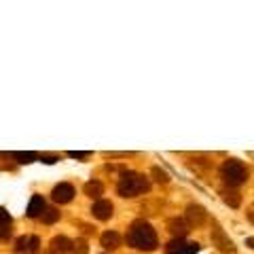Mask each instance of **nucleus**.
I'll use <instances>...</instances> for the list:
<instances>
[{
    "label": "nucleus",
    "mask_w": 254,
    "mask_h": 254,
    "mask_svg": "<svg viewBox=\"0 0 254 254\" xmlns=\"http://www.w3.org/2000/svg\"><path fill=\"white\" fill-rule=\"evenodd\" d=\"M72 252L74 254H87L89 252V246H87L85 240H76V242H72Z\"/></svg>",
    "instance_id": "obj_17"
},
{
    "label": "nucleus",
    "mask_w": 254,
    "mask_h": 254,
    "mask_svg": "<svg viewBox=\"0 0 254 254\" xmlns=\"http://www.w3.org/2000/svg\"><path fill=\"white\" fill-rule=\"evenodd\" d=\"M199 252V244L187 242L185 237H174L168 244V254H195Z\"/></svg>",
    "instance_id": "obj_4"
},
{
    "label": "nucleus",
    "mask_w": 254,
    "mask_h": 254,
    "mask_svg": "<svg viewBox=\"0 0 254 254\" xmlns=\"http://www.w3.org/2000/svg\"><path fill=\"white\" fill-rule=\"evenodd\" d=\"M41 159H43L45 163H55L60 157H58V155H41Z\"/></svg>",
    "instance_id": "obj_23"
},
{
    "label": "nucleus",
    "mask_w": 254,
    "mask_h": 254,
    "mask_svg": "<svg viewBox=\"0 0 254 254\" xmlns=\"http://www.w3.org/2000/svg\"><path fill=\"white\" fill-rule=\"evenodd\" d=\"M13 157L17 159L19 163H32V161H36V153H32V150H17V153H13Z\"/></svg>",
    "instance_id": "obj_15"
},
{
    "label": "nucleus",
    "mask_w": 254,
    "mask_h": 254,
    "mask_svg": "<svg viewBox=\"0 0 254 254\" xmlns=\"http://www.w3.org/2000/svg\"><path fill=\"white\" fill-rule=\"evenodd\" d=\"M248 218L254 222V205H250V210H248Z\"/></svg>",
    "instance_id": "obj_25"
},
{
    "label": "nucleus",
    "mask_w": 254,
    "mask_h": 254,
    "mask_svg": "<svg viewBox=\"0 0 254 254\" xmlns=\"http://www.w3.org/2000/svg\"><path fill=\"white\" fill-rule=\"evenodd\" d=\"M127 244L133 246V248L138 250H144V252H150L157 248V233L155 229L148 225L144 220H136L129 229V233H127Z\"/></svg>",
    "instance_id": "obj_1"
},
{
    "label": "nucleus",
    "mask_w": 254,
    "mask_h": 254,
    "mask_svg": "<svg viewBox=\"0 0 254 254\" xmlns=\"http://www.w3.org/2000/svg\"><path fill=\"white\" fill-rule=\"evenodd\" d=\"M60 218V212L55 210V208H47L45 212H43V220L47 222V225H51V222H55Z\"/></svg>",
    "instance_id": "obj_16"
},
{
    "label": "nucleus",
    "mask_w": 254,
    "mask_h": 254,
    "mask_svg": "<svg viewBox=\"0 0 254 254\" xmlns=\"http://www.w3.org/2000/svg\"><path fill=\"white\" fill-rule=\"evenodd\" d=\"M153 174H155L157 182H163V185H168V182H170V176H168V174H165L161 168H153Z\"/></svg>",
    "instance_id": "obj_18"
},
{
    "label": "nucleus",
    "mask_w": 254,
    "mask_h": 254,
    "mask_svg": "<svg viewBox=\"0 0 254 254\" xmlns=\"http://www.w3.org/2000/svg\"><path fill=\"white\" fill-rule=\"evenodd\" d=\"M38 250V237H30L28 242V252H36Z\"/></svg>",
    "instance_id": "obj_21"
},
{
    "label": "nucleus",
    "mask_w": 254,
    "mask_h": 254,
    "mask_svg": "<svg viewBox=\"0 0 254 254\" xmlns=\"http://www.w3.org/2000/svg\"><path fill=\"white\" fill-rule=\"evenodd\" d=\"M220 174H222V178H225V182H229L231 187H240L248 180V170H246V165L240 163L237 159H229V161L222 163Z\"/></svg>",
    "instance_id": "obj_3"
},
{
    "label": "nucleus",
    "mask_w": 254,
    "mask_h": 254,
    "mask_svg": "<svg viewBox=\"0 0 254 254\" xmlns=\"http://www.w3.org/2000/svg\"><path fill=\"white\" fill-rule=\"evenodd\" d=\"M11 235V225H2L0 227V237H9Z\"/></svg>",
    "instance_id": "obj_24"
},
{
    "label": "nucleus",
    "mask_w": 254,
    "mask_h": 254,
    "mask_svg": "<svg viewBox=\"0 0 254 254\" xmlns=\"http://www.w3.org/2000/svg\"><path fill=\"white\" fill-rule=\"evenodd\" d=\"M2 225H11V214L6 212L4 208H0V227Z\"/></svg>",
    "instance_id": "obj_19"
},
{
    "label": "nucleus",
    "mask_w": 254,
    "mask_h": 254,
    "mask_svg": "<svg viewBox=\"0 0 254 254\" xmlns=\"http://www.w3.org/2000/svg\"><path fill=\"white\" fill-rule=\"evenodd\" d=\"M150 189L146 176L136 172H125L121 180H119V195L121 197H138L142 193H146Z\"/></svg>",
    "instance_id": "obj_2"
},
{
    "label": "nucleus",
    "mask_w": 254,
    "mask_h": 254,
    "mask_svg": "<svg viewBox=\"0 0 254 254\" xmlns=\"http://www.w3.org/2000/svg\"><path fill=\"white\" fill-rule=\"evenodd\" d=\"M113 203L110 201H106V199H98L93 203V208H91V212H93V216L98 218V220H108L110 216H113Z\"/></svg>",
    "instance_id": "obj_8"
},
{
    "label": "nucleus",
    "mask_w": 254,
    "mask_h": 254,
    "mask_svg": "<svg viewBox=\"0 0 254 254\" xmlns=\"http://www.w3.org/2000/svg\"><path fill=\"white\" fill-rule=\"evenodd\" d=\"M168 229L172 231V235L174 237H185L187 233H189V222L187 220H182V218H172L170 222H168Z\"/></svg>",
    "instance_id": "obj_10"
},
{
    "label": "nucleus",
    "mask_w": 254,
    "mask_h": 254,
    "mask_svg": "<svg viewBox=\"0 0 254 254\" xmlns=\"http://www.w3.org/2000/svg\"><path fill=\"white\" fill-rule=\"evenodd\" d=\"M53 201H58V203H68V201H72V197H74V187L72 185H68V182H62V185H58L53 189Z\"/></svg>",
    "instance_id": "obj_7"
},
{
    "label": "nucleus",
    "mask_w": 254,
    "mask_h": 254,
    "mask_svg": "<svg viewBox=\"0 0 254 254\" xmlns=\"http://www.w3.org/2000/svg\"><path fill=\"white\" fill-rule=\"evenodd\" d=\"M28 242H30V240H26V237H19V240H17V246H15V248H17L19 252H21V250H26V248H28Z\"/></svg>",
    "instance_id": "obj_22"
},
{
    "label": "nucleus",
    "mask_w": 254,
    "mask_h": 254,
    "mask_svg": "<svg viewBox=\"0 0 254 254\" xmlns=\"http://www.w3.org/2000/svg\"><path fill=\"white\" fill-rule=\"evenodd\" d=\"M212 244L216 246L220 252H233V250H235L233 240H231V237H229L225 231H222L218 225H214V229H212Z\"/></svg>",
    "instance_id": "obj_5"
},
{
    "label": "nucleus",
    "mask_w": 254,
    "mask_h": 254,
    "mask_svg": "<svg viewBox=\"0 0 254 254\" xmlns=\"http://www.w3.org/2000/svg\"><path fill=\"white\" fill-rule=\"evenodd\" d=\"M205 210L201 208L199 203H190L189 208H187V222H189V227H201L203 222H205Z\"/></svg>",
    "instance_id": "obj_6"
},
{
    "label": "nucleus",
    "mask_w": 254,
    "mask_h": 254,
    "mask_svg": "<svg viewBox=\"0 0 254 254\" xmlns=\"http://www.w3.org/2000/svg\"><path fill=\"white\" fill-rule=\"evenodd\" d=\"M51 252L53 254H68V252H72V242H70L68 237H64V235L53 237V240H51Z\"/></svg>",
    "instance_id": "obj_9"
},
{
    "label": "nucleus",
    "mask_w": 254,
    "mask_h": 254,
    "mask_svg": "<svg viewBox=\"0 0 254 254\" xmlns=\"http://www.w3.org/2000/svg\"><path fill=\"white\" fill-rule=\"evenodd\" d=\"M102 193H104V187H102V182H98V180H89V182L85 185V195L93 197V199H98Z\"/></svg>",
    "instance_id": "obj_13"
},
{
    "label": "nucleus",
    "mask_w": 254,
    "mask_h": 254,
    "mask_svg": "<svg viewBox=\"0 0 254 254\" xmlns=\"http://www.w3.org/2000/svg\"><path fill=\"white\" fill-rule=\"evenodd\" d=\"M45 199L41 195H34L30 199V205H28V216L30 218H36V216H43V212H45Z\"/></svg>",
    "instance_id": "obj_11"
},
{
    "label": "nucleus",
    "mask_w": 254,
    "mask_h": 254,
    "mask_svg": "<svg viewBox=\"0 0 254 254\" xmlns=\"http://www.w3.org/2000/svg\"><path fill=\"white\" fill-rule=\"evenodd\" d=\"M222 199H225L231 208H240V203H242V197H240V193L237 190H222Z\"/></svg>",
    "instance_id": "obj_14"
},
{
    "label": "nucleus",
    "mask_w": 254,
    "mask_h": 254,
    "mask_svg": "<svg viewBox=\"0 0 254 254\" xmlns=\"http://www.w3.org/2000/svg\"><path fill=\"white\" fill-rule=\"evenodd\" d=\"M68 157H72V159H87V157H89V153H85V150H70Z\"/></svg>",
    "instance_id": "obj_20"
},
{
    "label": "nucleus",
    "mask_w": 254,
    "mask_h": 254,
    "mask_svg": "<svg viewBox=\"0 0 254 254\" xmlns=\"http://www.w3.org/2000/svg\"><path fill=\"white\" fill-rule=\"evenodd\" d=\"M246 244H248L250 248H254V237H250V240H246Z\"/></svg>",
    "instance_id": "obj_26"
},
{
    "label": "nucleus",
    "mask_w": 254,
    "mask_h": 254,
    "mask_svg": "<svg viewBox=\"0 0 254 254\" xmlns=\"http://www.w3.org/2000/svg\"><path fill=\"white\" fill-rule=\"evenodd\" d=\"M102 246H104L106 250H115L121 246V237H119V233H115V231H106L102 235Z\"/></svg>",
    "instance_id": "obj_12"
}]
</instances>
